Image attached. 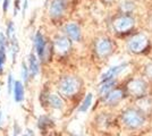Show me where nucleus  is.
Masks as SVG:
<instances>
[{
  "mask_svg": "<svg viewBox=\"0 0 152 136\" xmlns=\"http://www.w3.org/2000/svg\"><path fill=\"white\" fill-rule=\"evenodd\" d=\"M81 87V82L77 77L74 76H66L64 77L58 85L59 92L65 97H72L78 92Z\"/></svg>",
  "mask_w": 152,
  "mask_h": 136,
  "instance_id": "f257e3e1",
  "label": "nucleus"
},
{
  "mask_svg": "<svg viewBox=\"0 0 152 136\" xmlns=\"http://www.w3.org/2000/svg\"><path fill=\"white\" fill-rule=\"evenodd\" d=\"M123 121L126 126L131 128H139L144 124L145 118L139 110L128 109L123 113Z\"/></svg>",
  "mask_w": 152,
  "mask_h": 136,
  "instance_id": "f03ea898",
  "label": "nucleus"
},
{
  "mask_svg": "<svg viewBox=\"0 0 152 136\" xmlns=\"http://www.w3.org/2000/svg\"><path fill=\"white\" fill-rule=\"evenodd\" d=\"M33 43H34V49H35V52H37L38 59L45 60L47 51H48V48H47V41H45V36H43V34L40 31H38L34 34Z\"/></svg>",
  "mask_w": 152,
  "mask_h": 136,
  "instance_id": "7ed1b4c3",
  "label": "nucleus"
},
{
  "mask_svg": "<svg viewBox=\"0 0 152 136\" xmlns=\"http://www.w3.org/2000/svg\"><path fill=\"white\" fill-rule=\"evenodd\" d=\"M129 49L135 53L143 52L149 45V39L143 34H136L129 40Z\"/></svg>",
  "mask_w": 152,
  "mask_h": 136,
  "instance_id": "20e7f679",
  "label": "nucleus"
},
{
  "mask_svg": "<svg viewBox=\"0 0 152 136\" xmlns=\"http://www.w3.org/2000/svg\"><path fill=\"white\" fill-rule=\"evenodd\" d=\"M68 6V0H51L49 6V15L52 18H60Z\"/></svg>",
  "mask_w": 152,
  "mask_h": 136,
  "instance_id": "39448f33",
  "label": "nucleus"
},
{
  "mask_svg": "<svg viewBox=\"0 0 152 136\" xmlns=\"http://www.w3.org/2000/svg\"><path fill=\"white\" fill-rule=\"evenodd\" d=\"M134 26V20L129 16H121L114 22V27L117 32H127Z\"/></svg>",
  "mask_w": 152,
  "mask_h": 136,
  "instance_id": "423d86ee",
  "label": "nucleus"
},
{
  "mask_svg": "<svg viewBox=\"0 0 152 136\" xmlns=\"http://www.w3.org/2000/svg\"><path fill=\"white\" fill-rule=\"evenodd\" d=\"M64 32L67 35V38L72 41H80L81 36H82V32H81L80 26L76 23H73V22H70V23L64 26Z\"/></svg>",
  "mask_w": 152,
  "mask_h": 136,
  "instance_id": "0eeeda50",
  "label": "nucleus"
},
{
  "mask_svg": "<svg viewBox=\"0 0 152 136\" xmlns=\"http://www.w3.org/2000/svg\"><path fill=\"white\" fill-rule=\"evenodd\" d=\"M53 47L58 53H67L72 48V42L67 36H57L53 40Z\"/></svg>",
  "mask_w": 152,
  "mask_h": 136,
  "instance_id": "6e6552de",
  "label": "nucleus"
},
{
  "mask_svg": "<svg viewBox=\"0 0 152 136\" xmlns=\"http://www.w3.org/2000/svg\"><path fill=\"white\" fill-rule=\"evenodd\" d=\"M95 50H96V53L100 57H106V56H108L110 52L113 51V43H111V41L109 39L103 38V39L98 41Z\"/></svg>",
  "mask_w": 152,
  "mask_h": 136,
  "instance_id": "1a4fd4ad",
  "label": "nucleus"
},
{
  "mask_svg": "<svg viewBox=\"0 0 152 136\" xmlns=\"http://www.w3.org/2000/svg\"><path fill=\"white\" fill-rule=\"evenodd\" d=\"M127 67H128L127 64H121V65H117V66H114V67H110L106 73L102 74L100 79H101L102 82L108 81V79H113V78L116 77L117 75H119L121 73H123Z\"/></svg>",
  "mask_w": 152,
  "mask_h": 136,
  "instance_id": "9d476101",
  "label": "nucleus"
},
{
  "mask_svg": "<svg viewBox=\"0 0 152 136\" xmlns=\"http://www.w3.org/2000/svg\"><path fill=\"white\" fill-rule=\"evenodd\" d=\"M12 93H13L14 101L16 103H20V102L24 101V99H25V87H24V84H23L22 81H15Z\"/></svg>",
  "mask_w": 152,
  "mask_h": 136,
  "instance_id": "9b49d317",
  "label": "nucleus"
},
{
  "mask_svg": "<svg viewBox=\"0 0 152 136\" xmlns=\"http://www.w3.org/2000/svg\"><path fill=\"white\" fill-rule=\"evenodd\" d=\"M128 91L134 95H142L146 90V84L141 79H133L128 83Z\"/></svg>",
  "mask_w": 152,
  "mask_h": 136,
  "instance_id": "f8f14e48",
  "label": "nucleus"
},
{
  "mask_svg": "<svg viewBox=\"0 0 152 136\" xmlns=\"http://www.w3.org/2000/svg\"><path fill=\"white\" fill-rule=\"evenodd\" d=\"M27 61H28L27 67L30 71V76H31V78H35L40 71V64H39V59L37 57V55L30 53L27 57Z\"/></svg>",
  "mask_w": 152,
  "mask_h": 136,
  "instance_id": "ddd939ff",
  "label": "nucleus"
},
{
  "mask_svg": "<svg viewBox=\"0 0 152 136\" xmlns=\"http://www.w3.org/2000/svg\"><path fill=\"white\" fill-rule=\"evenodd\" d=\"M7 52H9L13 63H15L16 57H17V55H18V52H19V43H18V40H17L16 36H14L13 39H10L9 41H8Z\"/></svg>",
  "mask_w": 152,
  "mask_h": 136,
  "instance_id": "4468645a",
  "label": "nucleus"
},
{
  "mask_svg": "<svg viewBox=\"0 0 152 136\" xmlns=\"http://www.w3.org/2000/svg\"><path fill=\"white\" fill-rule=\"evenodd\" d=\"M124 97V92L121 90H114V91H110L108 93L104 100L108 104H115L117 103L119 100H121Z\"/></svg>",
  "mask_w": 152,
  "mask_h": 136,
  "instance_id": "2eb2a0df",
  "label": "nucleus"
},
{
  "mask_svg": "<svg viewBox=\"0 0 152 136\" xmlns=\"http://www.w3.org/2000/svg\"><path fill=\"white\" fill-rule=\"evenodd\" d=\"M48 103L50 107H52L53 109H61L64 107V102H63V99L59 97L58 94L56 93H51L48 95V99H47Z\"/></svg>",
  "mask_w": 152,
  "mask_h": 136,
  "instance_id": "dca6fc26",
  "label": "nucleus"
},
{
  "mask_svg": "<svg viewBox=\"0 0 152 136\" xmlns=\"http://www.w3.org/2000/svg\"><path fill=\"white\" fill-rule=\"evenodd\" d=\"M115 83H116V82H115L114 79H108V81H104V82L100 85V87H99V93L101 94L102 97H103V95L106 97L110 91H113V87H114Z\"/></svg>",
  "mask_w": 152,
  "mask_h": 136,
  "instance_id": "f3484780",
  "label": "nucleus"
},
{
  "mask_svg": "<svg viewBox=\"0 0 152 136\" xmlns=\"http://www.w3.org/2000/svg\"><path fill=\"white\" fill-rule=\"evenodd\" d=\"M92 101H93V94H92V93L86 94V97H84L83 102L81 103L80 108H78V111H80V112H83V113L86 112V111L90 109V107H91V104H92Z\"/></svg>",
  "mask_w": 152,
  "mask_h": 136,
  "instance_id": "a211bd4d",
  "label": "nucleus"
},
{
  "mask_svg": "<svg viewBox=\"0 0 152 136\" xmlns=\"http://www.w3.org/2000/svg\"><path fill=\"white\" fill-rule=\"evenodd\" d=\"M30 71H28V67L26 65L25 61H23L22 63V81H23V84L25 85L28 83V81H30Z\"/></svg>",
  "mask_w": 152,
  "mask_h": 136,
  "instance_id": "6ab92c4d",
  "label": "nucleus"
},
{
  "mask_svg": "<svg viewBox=\"0 0 152 136\" xmlns=\"http://www.w3.org/2000/svg\"><path fill=\"white\" fill-rule=\"evenodd\" d=\"M5 35H6V38H7V40H8V41H9L10 39H13L14 36H15V23H14L13 20L8 22Z\"/></svg>",
  "mask_w": 152,
  "mask_h": 136,
  "instance_id": "aec40b11",
  "label": "nucleus"
},
{
  "mask_svg": "<svg viewBox=\"0 0 152 136\" xmlns=\"http://www.w3.org/2000/svg\"><path fill=\"white\" fill-rule=\"evenodd\" d=\"M7 61V48H0V75L4 73V67Z\"/></svg>",
  "mask_w": 152,
  "mask_h": 136,
  "instance_id": "412c9836",
  "label": "nucleus"
},
{
  "mask_svg": "<svg viewBox=\"0 0 152 136\" xmlns=\"http://www.w3.org/2000/svg\"><path fill=\"white\" fill-rule=\"evenodd\" d=\"M14 83H15V81H14V78H13V75L9 73L8 78H7V92H8V95H10L12 92H13Z\"/></svg>",
  "mask_w": 152,
  "mask_h": 136,
  "instance_id": "4be33fe9",
  "label": "nucleus"
},
{
  "mask_svg": "<svg viewBox=\"0 0 152 136\" xmlns=\"http://www.w3.org/2000/svg\"><path fill=\"white\" fill-rule=\"evenodd\" d=\"M10 2H12V0H4L2 1V12H4V14H6L8 12L9 7H10Z\"/></svg>",
  "mask_w": 152,
  "mask_h": 136,
  "instance_id": "5701e85b",
  "label": "nucleus"
},
{
  "mask_svg": "<svg viewBox=\"0 0 152 136\" xmlns=\"http://www.w3.org/2000/svg\"><path fill=\"white\" fill-rule=\"evenodd\" d=\"M19 7H20V1H19V0H16V1H15V9H14V16H17V14H18Z\"/></svg>",
  "mask_w": 152,
  "mask_h": 136,
  "instance_id": "b1692460",
  "label": "nucleus"
},
{
  "mask_svg": "<svg viewBox=\"0 0 152 136\" xmlns=\"http://www.w3.org/2000/svg\"><path fill=\"white\" fill-rule=\"evenodd\" d=\"M145 73L148 76H150L152 78V64H149V65L146 66L145 68Z\"/></svg>",
  "mask_w": 152,
  "mask_h": 136,
  "instance_id": "393cba45",
  "label": "nucleus"
},
{
  "mask_svg": "<svg viewBox=\"0 0 152 136\" xmlns=\"http://www.w3.org/2000/svg\"><path fill=\"white\" fill-rule=\"evenodd\" d=\"M20 134V128L17 124H15V127H14V136H18Z\"/></svg>",
  "mask_w": 152,
  "mask_h": 136,
  "instance_id": "a878e982",
  "label": "nucleus"
},
{
  "mask_svg": "<svg viewBox=\"0 0 152 136\" xmlns=\"http://www.w3.org/2000/svg\"><path fill=\"white\" fill-rule=\"evenodd\" d=\"M27 6H28V0H24V2H23V10H22V14H23V15H25Z\"/></svg>",
  "mask_w": 152,
  "mask_h": 136,
  "instance_id": "bb28decb",
  "label": "nucleus"
},
{
  "mask_svg": "<svg viewBox=\"0 0 152 136\" xmlns=\"http://www.w3.org/2000/svg\"><path fill=\"white\" fill-rule=\"evenodd\" d=\"M23 136H35V134H34V132L31 129H27L25 130V133L23 134Z\"/></svg>",
  "mask_w": 152,
  "mask_h": 136,
  "instance_id": "cd10ccee",
  "label": "nucleus"
},
{
  "mask_svg": "<svg viewBox=\"0 0 152 136\" xmlns=\"http://www.w3.org/2000/svg\"><path fill=\"white\" fill-rule=\"evenodd\" d=\"M2 124H4V116H2V111L0 109V126H2Z\"/></svg>",
  "mask_w": 152,
  "mask_h": 136,
  "instance_id": "c85d7f7f",
  "label": "nucleus"
},
{
  "mask_svg": "<svg viewBox=\"0 0 152 136\" xmlns=\"http://www.w3.org/2000/svg\"><path fill=\"white\" fill-rule=\"evenodd\" d=\"M108 1H109V0H108Z\"/></svg>",
  "mask_w": 152,
  "mask_h": 136,
  "instance_id": "c756f323",
  "label": "nucleus"
}]
</instances>
